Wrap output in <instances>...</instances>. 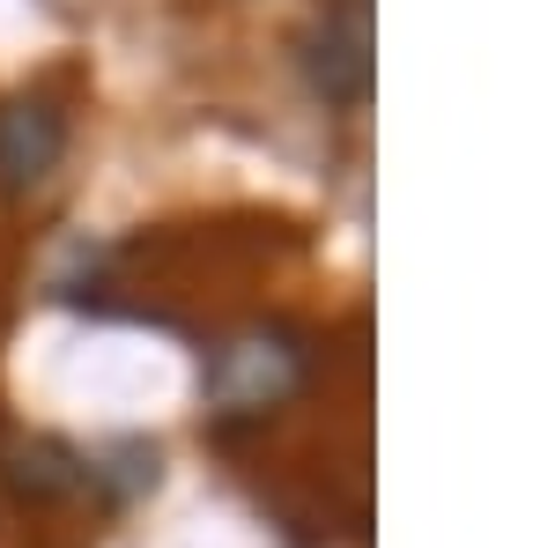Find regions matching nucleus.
<instances>
[{
    "mask_svg": "<svg viewBox=\"0 0 555 548\" xmlns=\"http://www.w3.org/2000/svg\"><path fill=\"white\" fill-rule=\"evenodd\" d=\"M304 75L326 104H363L371 97V8L363 0H341L311 23L304 38Z\"/></svg>",
    "mask_w": 555,
    "mask_h": 548,
    "instance_id": "f257e3e1",
    "label": "nucleus"
},
{
    "mask_svg": "<svg viewBox=\"0 0 555 548\" xmlns=\"http://www.w3.org/2000/svg\"><path fill=\"white\" fill-rule=\"evenodd\" d=\"M297 371H304V356L282 334H245L215 356V400L230 416H267L274 400L297 393Z\"/></svg>",
    "mask_w": 555,
    "mask_h": 548,
    "instance_id": "f03ea898",
    "label": "nucleus"
},
{
    "mask_svg": "<svg viewBox=\"0 0 555 548\" xmlns=\"http://www.w3.org/2000/svg\"><path fill=\"white\" fill-rule=\"evenodd\" d=\"M67 156V112L52 97H8L0 104V193H38Z\"/></svg>",
    "mask_w": 555,
    "mask_h": 548,
    "instance_id": "7ed1b4c3",
    "label": "nucleus"
}]
</instances>
